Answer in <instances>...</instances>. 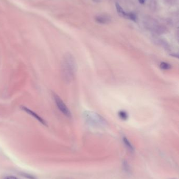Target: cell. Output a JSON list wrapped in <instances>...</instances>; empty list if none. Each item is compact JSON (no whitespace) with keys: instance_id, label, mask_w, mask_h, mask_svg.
<instances>
[{"instance_id":"cell-4","label":"cell","mask_w":179,"mask_h":179,"mask_svg":"<svg viewBox=\"0 0 179 179\" xmlns=\"http://www.w3.org/2000/svg\"><path fill=\"white\" fill-rule=\"evenodd\" d=\"M21 109L24 112L26 113L27 114H29V115L32 116L33 118H34L35 119H36L37 121H39L40 123H41L44 126H47V123L45 121V119H43V118L41 117L40 115L37 114L36 113L34 112L33 110H31V109H29L27 107L25 106H21Z\"/></svg>"},{"instance_id":"cell-5","label":"cell","mask_w":179,"mask_h":179,"mask_svg":"<svg viewBox=\"0 0 179 179\" xmlns=\"http://www.w3.org/2000/svg\"><path fill=\"white\" fill-rule=\"evenodd\" d=\"M123 142L124 145H125V146L126 147L127 149H128L130 152H133L135 150L134 147L131 144V143H130V141L128 140L127 138L126 137H123Z\"/></svg>"},{"instance_id":"cell-9","label":"cell","mask_w":179,"mask_h":179,"mask_svg":"<svg viewBox=\"0 0 179 179\" xmlns=\"http://www.w3.org/2000/svg\"><path fill=\"white\" fill-rule=\"evenodd\" d=\"M96 20L97 22H98L99 23L105 24L108 21V18H106V17L99 16L96 17Z\"/></svg>"},{"instance_id":"cell-8","label":"cell","mask_w":179,"mask_h":179,"mask_svg":"<svg viewBox=\"0 0 179 179\" xmlns=\"http://www.w3.org/2000/svg\"><path fill=\"white\" fill-rule=\"evenodd\" d=\"M123 168L126 172L129 173L130 172V167L126 160H124L123 162Z\"/></svg>"},{"instance_id":"cell-2","label":"cell","mask_w":179,"mask_h":179,"mask_svg":"<svg viewBox=\"0 0 179 179\" xmlns=\"http://www.w3.org/2000/svg\"><path fill=\"white\" fill-rule=\"evenodd\" d=\"M84 116L86 121L92 125H104L105 123L104 118L93 112L86 111L85 112Z\"/></svg>"},{"instance_id":"cell-6","label":"cell","mask_w":179,"mask_h":179,"mask_svg":"<svg viewBox=\"0 0 179 179\" xmlns=\"http://www.w3.org/2000/svg\"><path fill=\"white\" fill-rule=\"evenodd\" d=\"M116 9H117V11L118 13L120 16L124 17L125 18H127V13H125L124 10H123L122 7H121L120 6H119L118 4L117 3L116 4Z\"/></svg>"},{"instance_id":"cell-12","label":"cell","mask_w":179,"mask_h":179,"mask_svg":"<svg viewBox=\"0 0 179 179\" xmlns=\"http://www.w3.org/2000/svg\"><path fill=\"white\" fill-rule=\"evenodd\" d=\"M4 179H18L17 177H14V176H7L6 177H5Z\"/></svg>"},{"instance_id":"cell-3","label":"cell","mask_w":179,"mask_h":179,"mask_svg":"<svg viewBox=\"0 0 179 179\" xmlns=\"http://www.w3.org/2000/svg\"><path fill=\"white\" fill-rule=\"evenodd\" d=\"M53 97L57 107L59 110L67 117L70 118L71 117V112L62 99H61V98L56 93H53Z\"/></svg>"},{"instance_id":"cell-11","label":"cell","mask_w":179,"mask_h":179,"mask_svg":"<svg viewBox=\"0 0 179 179\" xmlns=\"http://www.w3.org/2000/svg\"><path fill=\"white\" fill-rule=\"evenodd\" d=\"M160 68L161 69H163V70H168L171 68V65L169 63L162 62L160 64Z\"/></svg>"},{"instance_id":"cell-7","label":"cell","mask_w":179,"mask_h":179,"mask_svg":"<svg viewBox=\"0 0 179 179\" xmlns=\"http://www.w3.org/2000/svg\"><path fill=\"white\" fill-rule=\"evenodd\" d=\"M20 175L22 176L23 177H25L26 179H36L35 176H33L31 174L25 173V172H21L19 173Z\"/></svg>"},{"instance_id":"cell-10","label":"cell","mask_w":179,"mask_h":179,"mask_svg":"<svg viewBox=\"0 0 179 179\" xmlns=\"http://www.w3.org/2000/svg\"><path fill=\"white\" fill-rule=\"evenodd\" d=\"M118 115H119V117L121 118L123 120H126L128 117L127 113L125 111H123V110L119 111V113H118Z\"/></svg>"},{"instance_id":"cell-1","label":"cell","mask_w":179,"mask_h":179,"mask_svg":"<svg viewBox=\"0 0 179 179\" xmlns=\"http://www.w3.org/2000/svg\"><path fill=\"white\" fill-rule=\"evenodd\" d=\"M77 71V63L73 54H65L61 63V74L63 79L67 83L73 80Z\"/></svg>"}]
</instances>
